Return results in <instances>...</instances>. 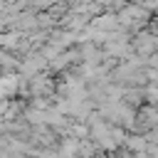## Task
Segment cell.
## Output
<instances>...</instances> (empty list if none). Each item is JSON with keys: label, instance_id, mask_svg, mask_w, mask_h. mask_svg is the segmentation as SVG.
<instances>
[]
</instances>
